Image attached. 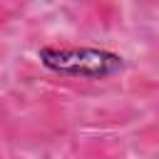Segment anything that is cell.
I'll return each mask as SVG.
<instances>
[{"label": "cell", "instance_id": "6da1fadb", "mask_svg": "<svg viewBox=\"0 0 159 159\" xmlns=\"http://www.w3.org/2000/svg\"><path fill=\"white\" fill-rule=\"evenodd\" d=\"M37 57L50 72L67 77L104 80L124 70V60L117 52L97 47H42Z\"/></svg>", "mask_w": 159, "mask_h": 159}]
</instances>
